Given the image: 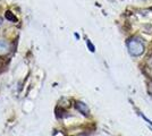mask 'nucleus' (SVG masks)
<instances>
[{
    "mask_svg": "<svg viewBox=\"0 0 152 136\" xmlns=\"http://www.w3.org/2000/svg\"><path fill=\"white\" fill-rule=\"evenodd\" d=\"M127 48H128V51L129 53L134 56V57H137L141 56L143 52H144V44L142 43V41L139 39H131L127 42Z\"/></svg>",
    "mask_w": 152,
    "mask_h": 136,
    "instance_id": "1",
    "label": "nucleus"
},
{
    "mask_svg": "<svg viewBox=\"0 0 152 136\" xmlns=\"http://www.w3.org/2000/svg\"><path fill=\"white\" fill-rule=\"evenodd\" d=\"M75 108L80 111L82 115H84V116H89L90 110H89V108H88V105H86L85 103H83V102H76Z\"/></svg>",
    "mask_w": 152,
    "mask_h": 136,
    "instance_id": "2",
    "label": "nucleus"
},
{
    "mask_svg": "<svg viewBox=\"0 0 152 136\" xmlns=\"http://www.w3.org/2000/svg\"><path fill=\"white\" fill-rule=\"evenodd\" d=\"M9 44L7 43L6 41H1L0 40V56H4L9 52Z\"/></svg>",
    "mask_w": 152,
    "mask_h": 136,
    "instance_id": "3",
    "label": "nucleus"
},
{
    "mask_svg": "<svg viewBox=\"0 0 152 136\" xmlns=\"http://www.w3.org/2000/svg\"><path fill=\"white\" fill-rule=\"evenodd\" d=\"M6 17H7V18H8L9 20H12V22H13V20H14V22H16V20H16V17H15L14 15L12 16L9 12H7V13H6Z\"/></svg>",
    "mask_w": 152,
    "mask_h": 136,
    "instance_id": "4",
    "label": "nucleus"
},
{
    "mask_svg": "<svg viewBox=\"0 0 152 136\" xmlns=\"http://www.w3.org/2000/svg\"><path fill=\"white\" fill-rule=\"evenodd\" d=\"M1 24H2V20L0 18V26H1Z\"/></svg>",
    "mask_w": 152,
    "mask_h": 136,
    "instance_id": "5",
    "label": "nucleus"
}]
</instances>
